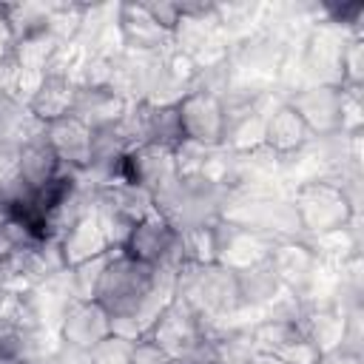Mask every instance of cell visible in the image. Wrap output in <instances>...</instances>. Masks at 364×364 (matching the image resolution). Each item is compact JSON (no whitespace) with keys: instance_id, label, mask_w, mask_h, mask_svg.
<instances>
[{"instance_id":"20","label":"cell","mask_w":364,"mask_h":364,"mask_svg":"<svg viewBox=\"0 0 364 364\" xmlns=\"http://www.w3.org/2000/svg\"><path fill=\"white\" fill-rule=\"evenodd\" d=\"M179 256L188 264H213L219 262V236L213 225H193L179 230Z\"/></svg>"},{"instance_id":"22","label":"cell","mask_w":364,"mask_h":364,"mask_svg":"<svg viewBox=\"0 0 364 364\" xmlns=\"http://www.w3.org/2000/svg\"><path fill=\"white\" fill-rule=\"evenodd\" d=\"M105 259H108V253L65 270L68 287H71V296L74 299H94L97 284H100V276H102V267H105Z\"/></svg>"},{"instance_id":"8","label":"cell","mask_w":364,"mask_h":364,"mask_svg":"<svg viewBox=\"0 0 364 364\" xmlns=\"http://www.w3.org/2000/svg\"><path fill=\"white\" fill-rule=\"evenodd\" d=\"M350 34L324 23H316L304 40L301 68L313 80L310 85H341V46Z\"/></svg>"},{"instance_id":"27","label":"cell","mask_w":364,"mask_h":364,"mask_svg":"<svg viewBox=\"0 0 364 364\" xmlns=\"http://www.w3.org/2000/svg\"><path fill=\"white\" fill-rule=\"evenodd\" d=\"M14 43H17V40H14V31H11V26H9L6 14H3V6H0V68L11 63Z\"/></svg>"},{"instance_id":"6","label":"cell","mask_w":364,"mask_h":364,"mask_svg":"<svg viewBox=\"0 0 364 364\" xmlns=\"http://www.w3.org/2000/svg\"><path fill=\"white\" fill-rule=\"evenodd\" d=\"M284 102L301 117L313 139L341 134V105H344L341 85H304L290 91Z\"/></svg>"},{"instance_id":"21","label":"cell","mask_w":364,"mask_h":364,"mask_svg":"<svg viewBox=\"0 0 364 364\" xmlns=\"http://www.w3.org/2000/svg\"><path fill=\"white\" fill-rule=\"evenodd\" d=\"M3 14L14 31V40L31 37L51 26V6L37 3H3Z\"/></svg>"},{"instance_id":"11","label":"cell","mask_w":364,"mask_h":364,"mask_svg":"<svg viewBox=\"0 0 364 364\" xmlns=\"http://www.w3.org/2000/svg\"><path fill=\"white\" fill-rule=\"evenodd\" d=\"M43 139L48 142V148L54 151V156L60 159L63 168L68 171H88L91 168V154H94V131L77 119L74 114L63 117V119H54L46 125V134Z\"/></svg>"},{"instance_id":"18","label":"cell","mask_w":364,"mask_h":364,"mask_svg":"<svg viewBox=\"0 0 364 364\" xmlns=\"http://www.w3.org/2000/svg\"><path fill=\"white\" fill-rule=\"evenodd\" d=\"M236 282H239V296H242V307H259V304H270L284 287L279 284L270 262H259L250 267L236 270Z\"/></svg>"},{"instance_id":"3","label":"cell","mask_w":364,"mask_h":364,"mask_svg":"<svg viewBox=\"0 0 364 364\" xmlns=\"http://www.w3.org/2000/svg\"><path fill=\"white\" fill-rule=\"evenodd\" d=\"M176 117H179L185 142H196L202 148H222L225 128H228V114H225L222 97L202 91V88H191L179 97Z\"/></svg>"},{"instance_id":"9","label":"cell","mask_w":364,"mask_h":364,"mask_svg":"<svg viewBox=\"0 0 364 364\" xmlns=\"http://www.w3.org/2000/svg\"><path fill=\"white\" fill-rule=\"evenodd\" d=\"M117 179H122L128 185H136V188H142L154 196L156 191H162L165 185H171L176 179L173 148H162V145H136V148H131L119 162Z\"/></svg>"},{"instance_id":"7","label":"cell","mask_w":364,"mask_h":364,"mask_svg":"<svg viewBox=\"0 0 364 364\" xmlns=\"http://www.w3.org/2000/svg\"><path fill=\"white\" fill-rule=\"evenodd\" d=\"M111 336V313L94 301V299H71L60 316L57 324V338L60 344L88 353L97 347L102 338Z\"/></svg>"},{"instance_id":"24","label":"cell","mask_w":364,"mask_h":364,"mask_svg":"<svg viewBox=\"0 0 364 364\" xmlns=\"http://www.w3.org/2000/svg\"><path fill=\"white\" fill-rule=\"evenodd\" d=\"M131 344L134 341H125L119 336H108L85 353V364H128Z\"/></svg>"},{"instance_id":"1","label":"cell","mask_w":364,"mask_h":364,"mask_svg":"<svg viewBox=\"0 0 364 364\" xmlns=\"http://www.w3.org/2000/svg\"><path fill=\"white\" fill-rule=\"evenodd\" d=\"M290 202L296 208L301 233L307 239L344 230L358 216V208L353 205V199L347 196L341 182H336L330 176H318V179L296 185Z\"/></svg>"},{"instance_id":"5","label":"cell","mask_w":364,"mask_h":364,"mask_svg":"<svg viewBox=\"0 0 364 364\" xmlns=\"http://www.w3.org/2000/svg\"><path fill=\"white\" fill-rule=\"evenodd\" d=\"M159 350L168 353V358L173 361H188L193 358V353L202 347L205 336H202V324H199V316L185 307L182 301H171L159 318L151 324V330L145 333Z\"/></svg>"},{"instance_id":"14","label":"cell","mask_w":364,"mask_h":364,"mask_svg":"<svg viewBox=\"0 0 364 364\" xmlns=\"http://www.w3.org/2000/svg\"><path fill=\"white\" fill-rule=\"evenodd\" d=\"M310 142H313V134L307 131L301 117L287 102H279L267 111V117H264V148H270L279 159L299 154Z\"/></svg>"},{"instance_id":"28","label":"cell","mask_w":364,"mask_h":364,"mask_svg":"<svg viewBox=\"0 0 364 364\" xmlns=\"http://www.w3.org/2000/svg\"><path fill=\"white\" fill-rule=\"evenodd\" d=\"M245 364H284L279 355H273V353H262V350H253L247 358H245Z\"/></svg>"},{"instance_id":"2","label":"cell","mask_w":364,"mask_h":364,"mask_svg":"<svg viewBox=\"0 0 364 364\" xmlns=\"http://www.w3.org/2000/svg\"><path fill=\"white\" fill-rule=\"evenodd\" d=\"M159 267L142 264L122 250H111L94 293V301H100L111 316H134L142 301L151 296L156 284Z\"/></svg>"},{"instance_id":"17","label":"cell","mask_w":364,"mask_h":364,"mask_svg":"<svg viewBox=\"0 0 364 364\" xmlns=\"http://www.w3.org/2000/svg\"><path fill=\"white\" fill-rule=\"evenodd\" d=\"M17 162H20V179H23L28 193L46 188L48 182H54L63 173V165H60V159L54 156V151L48 148L46 139H37V142L20 148Z\"/></svg>"},{"instance_id":"4","label":"cell","mask_w":364,"mask_h":364,"mask_svg":"<svg viewBox=\"0 0 364 364\" xmlns=\"http://www.w3.org/2000/svg\"><path fill=\"white\" fill-rule=\"evenodd\" d=\"M122 253L151 267H179V230L159 210H151L131 228Z\"/></svg>"},{"instance_id":"23","label":"cell","mask_w":364,"mask_h":364,"mask_svg":"<svg viewBox=\"0 0 364 364\" xmlns=\"http://www.w3.org/2000/svg\"><path fill=\"white\" fill-rule=\"evenodd\" d=\"M364 82V37H347L341 46V88H361Z\"/></svg>"},{"instance_id":"19","label":"cell","mask_w":364,"mask_h":364,"mask_svg":"<svg viewBox=\"0 0 364 364\" xmlns=\"http://www.w3.org/2000/svg\"><path fill=\"white\" fill-rule=\"evenodd\" d=\"M68 43L63 37H57L51 28L46 31H37L31 37H23L14 43V54H11V63L17 68H28V71H43L48 68V63L54 60V54L60 51V46Z\"/></svg>"},{"instance_id":"16","label":"cell","mask_w":364,"mask_h":364,"mask_svg":"<svg viewBox=\"0 0 364 364\" xmlns=\"http://www.w3.org/2000/svg\"><path fill=\"white\" fill-rule=\"evenodd\" d=\"M74 97H77V82L71 77H60V74H43L40 88L34 91V97L28 100V111L43 122H54L63 119L74 111Z\"/></svg>"},{"instance_id":"15","label":"cell","mask_w":364,"mask_h":364,"mask_svg":"<svg viewBox=\"0 0 364 364\" xmlns=\"http://www.w3.org/2000/svg\"><path fill=\"white\" fill-rule=\"evenodd\" d=\"M131 102H125L122 97H117L111 88H91V85H77V97H74V117L82 119L94 134L97 131H108L114 128Z\"/></svg>"},{"instance_id":"12","label":"cell","mask_w":364,"mask_h":364,"mask_svg":"<svg viewBox=\"0 0 364 364\" xmlns=\"http://www.w3.org/2000/svg\"><path fill=\"white\" fill-rule=\"evenodd\" d=\"M267 262H270V267H273L279 284H282L284 290L296 293L299 299L310 290V284H313V279H316V273H318V267H321V262H318V256L313 253V247H310L307 242H301V239L273 245Z\"/></svg>"},{"instance_id":"25","label":"cell","mask_w":364,"mask_h":364,"mask_svg":"<svg viewBox=\"0 0 364 364\" xmlns=\"http://www.w3.org/2000/svg\"><path fill=\"white\" fill-rule=\"evenodd\" d=\"M128 364H173V358H168L165 350H159L148 336H142L131 344Z\"/></svg>"},{"instance_id":"13","label":"cell","mask_w":364,"mask_h":364,"mask_svg":"<svg viewBox=\"0 0 364 364\" xmlns=\"http://www.w3.org/2000/svg\"><path fill=\"white\" fill-rule=\"evenodd\" d=\"M57 250H60V259H63V267H77L82 262H91L97 256H105L111 253V245H108V236L97 219V213H85L74 228H68L60 242H57Z\"/></svg>"},{"instance_id":"10","label":"cell","mask_w":364,"mask_h":364,"mask_svg":"<svg viewBox=\"0 0 364 364\" xmlns=\"http://www.w3.org/2000/svg\"><path fill=\"white\" fill-rule=\"evenodd\" d=\"M117 28L122 37V51L139 57H159L171 48V31L156 26L142 3H122L117 6Z\"/></svg>"},{"instance_id":"26","label":"cell","mask_w":364,"mask_h":364,"mask_svg":"<svg viewBox=\"0 0 364 364\" xmlns=\"http://www.w3.org/2000/svg\"><path fill=\"white\" fill-rule=\"evenodd\" d=\"M142 9L148 11V17L156 26H162L165 31L173 34V28L179 23V3H142Z\"/></svg>"}]
</instances>
